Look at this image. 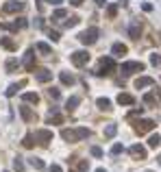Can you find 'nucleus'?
I'll return each instance as SVG.
<instances>
[{
    "instance_id": "obj_1",
    "label": "nucleus",
    "mask_w": 161,
    "mask_h": 172,
    "mask_svg": "<svg viewBox=\"0 0 161 172\" xmlns=\"http://www.w3.org/2000/svg\"><path fill=\"white\" fill-rule=\"evenodd\" d=\"M61 137L65 142H80L85 137H89V129L87 127H79V129H63L61 131Z\"/></svg>"
},
{
    "instance_id": "obj_2",
    "label": "nucleus",
    "mask_w": 161,
    "mask_h": 172,
    "mask_svg": "<svg viewBox=\"0 0 161 172\" xmlns=\"http://www.w3.org/2000/svg\"><path fill=\"white\" fill-rule=\"evenodd\" d=\"M98 35H100V31L96 29V26H91V29H87V31H83L79 35V42L85 44V46H91V44L98 42Z\"/></svg>"
},
{
    "instance_id": "obj_3",
    "label": "nucleus",
    "mask_w": 161,
    "mask_h": 172,
    "mask_svg": "<svg viewBox=\"0 0 161 172\" xmlns=\"http://www.w3.org/2000/svg\"><path fill=\"white\" fill-rule=\"evenodd\" d=\"M70 61H72V65L83 68V65H87V61H89V52H87V50H76V52L70 55Z\"/></svg>"
},
{
    "instance_id": "obj_4",
    "label": "nucleus",
    "mask_w": 161,
    "mask_h": 172,
    "mask_svg": "<svg viewBox=\"0 0 161 172\" xmlns=\"http://www.w3.org/2000/svg\"><path fill=\"white\" fill-rule=\"evenodd\" d=\"M113 70H116V61H113L111 57H102V59H100V68H98L96 74L102 76V74H111Z\"/></svg>"
},
{
    "instance_id": "obj_5",
    "label": "nucleus",
    "mask_w": 161,
    "mask_h": 172,
    "mask_svg": "<svg viewBox=\"0 0 161 172\" xmlns=\"http://www.w3.org/2000/svg\"><path fill=\"white\" fill-rule=\"evenodd\" d=\"M22 9H24V2H20V0H9V2L2 4V13H7V15L18 13V11H22Z\"/></svg>"
},
{
    "instance_id": "obj_6",
    "label": "nucleus",
    "mask_w": 161,
    "mask_h": 172,
    "mask_svg": "<svg viewBox=\"0 0 161 172\" xmlns=\"http://www.w3.org/2000/svg\"><path fill=\"white\" fill-rule=\"evenodd\" d=\"M120 70L124 74H135V72H142L144 70V63L142 61H126V63H122Z\"/></svg>"
},
{
    "instance_id": "obj_7",
    "label": "nucleus",
    "mask_w": 161,
    "mask_h": 172,
    "mask_svg": "<svg viewBox=\"0 0 161 172\" xmlns=\"http://www.w3.org/2000/svg\"><path fill=\"white\" fill-rule=\"evenodd\" d=\"M33 137H35V142H39L41 146H46L48 142H52V131L50 129H37Z\"/></svg>"
},
{
    "instance_id": "obj_8",
    "label": "nucleus",
    "mask_w": 161,
    "mask_h": 172,
    "mask_svg": "<svg viewBox=\"0 0 161 172\" xmlns=\"http://www.w3.org/2000/svg\"><path fill=\"white\" fill-rule=\"evenodd\" d=\"M20 113H22V118H24V122H35V120H37V116H35V111H33L31 107H26V105H22V107H20Z\"/></svg>"
},
{
    "instance_id": "obj_9",
    "label": "nucleus",
    "mask_w": 161,
    "mask_h": 172,
    "mask_svg": "<svg viewBox=\"0 0 161 172\" xmlns=\"http://www.w3.org/2000/svg\"><path fill=\"white\" fill-rule=\"evenodd\" d=\"M155 129V122L153 120H142V122H137V127H135V131L139 133V135H144V133H148V131Z\"/></svg>"
},
{
    "instance_id": "obj_10",
    "label": "nucleus",
    "mask_w": 161,
    "mask_h": 172,
    "mask_svg": "<svg viewBox=\"0 0 161 172\" xmlns=\"http://www.w3.org/2000/svg\"><path fill=\"white\" fill-rule=\"evenodd\" d=\"M128 153H131L135 159H146V148H144L142 144H135V146H131V148H128Z\"/></svg>"
},
{
    "instance_id": "obj_11",
    "label": "nucleus",
    "mask_w": 161,
    "mask_h": 172,
    "mask_svg": "<svg viewBox=\"0 0 161 172\" xmlns=\"http://www.w3.org/2000/svg\"><path fill=\"white\" fill-rule=\"evenodd\" d=\"M24 68L29 72L35 68V50H26V55H24Z\"/></svg>"
},
{
    "instance_id": "obj_12",
    "label": "nucleus",
    "mask_w": 161,
    "mask_h": 172,
    "mask_svg": "<svg viewBox=\"0 0 161 172\" xmlns=\"http://www.w3.org/2000/svg\"><path fill=\"white\" fill-rule=\"evenodd\" d=\"M128 35H131L133 39H139V35H142V24H139V22H133V24L128 26Z\"/></svg>"
},
{
    "instance_id": "obj_13",
    "label": "nucleus",
    "mask_w": 161,
    "mask_h": 172,
    "mask_svg": "<svg viewBox=\"0 0 161 172\" xmlns=\"http://www.w3.org/2000/svg\"><path fill=\"white\" fill-rule=\"evenodd\" d=\"M35 79H37L39 83H48V81H52V72H50V70H39V72L35 74Z\"/></svg>"
},
{
    "instance_id": "obj_14",
    "label": "nucleus",
    "mask_w": 161,
    "mask_h": 172,
    "mask_svg": "<svg viewBox=\"0 0 161 172\" xmlns=\"http://www.w3.org/2000/svg\"><path fill=\"white\" fill-rule=\"evenodd\" d=\"M22 100L24 102H31V105H37L39 102V96L35 91H26V94H22Z\"/></svg>"
},
{
    "instance_id": "obj_15",
    "label": "nucleus",
    "mask_w": 161,
    "mask_h": 172,
    "mask_svg": "<svg viewBox=\"0 0 161 172\" xmlns=\"http://www.w3.org/2000/svg\"><path fill=\"white\" fill-rule=\"evenodd\" d=\"M0 44H2V48H7L9 52H15V50H18V44L13 42V39H9V37H2Z\"/></svg>"
},
{
    "instance_id": "obj_16",
    "label": "nucleus",
    "mask_w": 161,
    "mask_h": 172,
    "mask_svg": "<svg viewBox=\"0 0 161 172\" xmlns=\"http://www.w3.org/2000/svg\"><path fill=\"white\" fill-rule=\"evenodd\" d=\"M79 102H80V96H72V98H68L65 109H68V111H74V109L79 107Z\"/></svg>"
},
{
    "instance_id": "obj_17",
    "label": "nucleus",
    "mask_w": 161,
    "mask_h": 172,
    "mask_svg": "<svg viewBox=\"0 0 161 172\" xmlns=\"http://www.w3.org/2000/svg\"><path fill=\"white\" fill-rule=\"evenodd\" d=\"M133 102H135V98L131 94H120L118 96V105H133Z\"/></svg>"
},
{
    "instance_id": "obj_18",
    "label": "nucleus",
    "mask_w": 161,
    "mask_h": 172,
    "mask_svg": "<svg viewBox=\"0 0 161 172\" xmlns=\"http://www.w3.org/2000/svg\"><path fill=\"white\" fill-rule=\"evenodd\" d=\"M148 85H153V79H150V76H142V79H137V81H135V87H137V89L148 87Z\"/></svg>"
},
{
    "instance_id": "obj_19",
    "label": "nucleus",
    "mask_w": 161,
    "mask_h": 172,
    "mask_svg": "<svg viewBox=\"0 0 161 172\" xmlns=\"http://www.w3.org/2000/svg\"><path fill=\"white\" fill-rule=\"evenodd\" d=\"M61 122H63V116L61 113H52V111L48 113V124H61Z\"/></svg>"
},
{
    "instance_id": "obj_20",
    "label": "nucleus",
    "mask_w": 161,
    "mask_h": 172,
    "mask_svg": "<svg viewBox=\"0 0 161 172\" xmlns=\"http://www.w3.org/2000/svg\"><path fill=\"white\" fill-rule=\"evenodd\" d=\"M111 52H113V55H116V57H122V55H126V46H124V44H113V48H111Z\"/></svg>"
},
{
    "instance_id": "obj_21",
    "label": "nucleus",
    "mask_w": 161,
    "mask_h": 172,
    "mask_svg": "<svg viewBox=\"0 0 161 172\" xmlns=\"http://www.w3.org/2000/svg\"><path fill=\"white\" fill-rule=\"evenodd\" d=\"M35 48L39 50L41 55H52V48H50L46 42H37V44H35Z\"/></svg>"
},
{
    "instance_id": "obj_22",
    "label": "nucleus",
    "mask_w": 161,
    "mask_h": 172,
    "mask_svg": "<svg viewBox=\"0 0 161 172\" xmlns=\"http://www.w3.org/2000/svg\"><path fill=\"white\" fill-rule=\"evenodd\" d=\"M59 79H61V83H63V85H72V83H74V76H72L70 72H61V74H59Z\"/></svg>"
},
{
    "instance_id": "obj_23",
    "label": "nucleus",
    "mask_w": 161,
    "mask_h": 172,
    "mask_svg": "<svg viewBox=\"0 0 161 172\" xmlns=\"http://www.w3.org/2000/svg\"><path fill=\"white\" fill-rule=\"evenodd\" d=\"M96 105H98L102 111H109V109H111V100H109V98H98Z\"/></svg>"
},
{
    "instance_id": "obj_24",
    "label": "nucleus",
    "mask_w": 161,
    "mask_h": 172,
    "mask_svg": "<svg viewBox=\"0 0 161 172\" xmlns=\"http://www.w3.org/2000/svg\"><path fill=\"white\" fill-rule=\"evenodd\" d=\"M63 18H68V11H65V9H57V11H52V20H55V22L63 20Z\"/></svg>"
},
{
    "instance_id": "obj_25",
    "label": "nucleus",
    "mask_w": 161,
    "mask_h": 172,
    "mask_svg": "<svg viewBox=\"0 0 161 172\" xmlns=\"http://www.w3.org/2000/svg\"><path fill=\"white\" fill-rule=\"evenodd\" d=\"M18 65H20V63H18V59H15V57H11V59L7 61V72H15V70H18Z\"/></svg>"
},
{
    "instance_id": "obj_26",
    "label": "nucleus",
    "mask_w": 161,
    "mask_h": 172,
    "mask_svg": "<svg viewBox=\"0 0 161 172\" xmlns=\"http://www.w3.org/2000/svg\"><path fill=\"white\" fill-rule=\"evenodd\" d=\"M159 144H161V137H159V135H157V133L148 137V146H150V148H157Z\"/></svg>"
},
{
    "instance_id": "obj_27",
    "label": "nucleus",
    "mask_w": 161,
    "mask_h": 172,
    "mask_svg": "<svg viewBox=\"0 0 161 172\" xmlns=\"http://www.w3.org/2000/svg\"><path fill=\"white\" fill-rule=\"evenodd\" d=\"M22 85H24V81H22V83H13V85H9V89H7V96H15V94H18V89H20Z\"/></svg>"
},
{
    "instance_id": "obj_28",
    "label": "nucleus",
    "mask_w": 161,
    "mask_h": 172,
    "mask_svg": "<svg viewBox=\"0 0 161 172\" xmlns=\"http://www.w3.org/2000/svg\"><path fill=\"white\" fill-rule=\"evenodd\" d=\"M29 164H31L33 168H37V170H44V161L37 159V157H31V159H29Z\"/></svg>"
},
{
    "instance_id": "obj_29",
    "label": "nucleus",
    "mask_w": 161,
    "mask_h": 172,
    "mask_svg": "<svg viewBox=\"0 0 161 172\" xmlns=\"http://www.w3.org/2000/svg\"><path fill=\"white\" fill-rule=\"evenodd\" d=\"M76 24H79V18H76V15H72V18H68V20L63 22L65 29H72V26H76Z\"/></svg>"
},
{
    "instance_id": "obj_30",
    "label": "nucleus",
    "mask_w": 161,
    "mask_h": 172,
    "mask_svg": "<svg viewBox=\"0 0 161 172\" xmlns=\"http://www.w3.org/2000/svg\"><path fill=\"white\" fill-rule=\"evenodd\" d=\"M116 131H118L116 124H109V127L105 129V137H113V135H116Z\"/></svg>"
},
{
    "instance_id": "obj_31",
    "label": "nucleus",
    "mask_w": 161,
    "mask_h": 172,
    "mask_svg": "<svg viewBox=\"0 0 161 172\" xmlns=\"http://www.w3.org/2000/svg\"><path fill=\"white\" fill-rule=\"evenodd\" d=\"M48 96H50L52 100H59V96H61V91H59L57 87H50V89H48Z\"/></svg>"
},
{
    "instance_id": "obj_32",
    "label": "nucleus",
    "mask_w": 161,
    "mask_h": 172,
    "mask_svg": "<svg viewBox=\"0 0 161 172\" xmlns=\"http://www.w3.org/2000/svg\"><path fill=\"white\" fill-rule=\"evenodd\" d=\"M89 168V164H87V159H80L79 164H76V172H85Z\"/></svg>"
},
{
    "instance_id": "obj_33",
    "label": "nucleus",
    "mask_w": 161,
    "mask_h": 172,
    "mask_svg": "<svg viewBox=\"0 0 161 172\" xmlns=\"http://www.w3.org/2000/svg\"><path fill=\"white\" fill-rule=\"evenodd\" d=\"M33 139H35L33 135H26V137H24V142H22V144H24V148H33V144H35Z\"/></svg>"
},
{
    "instance_id": "obj_34",
    "label": "nucleus",
    "mask_w": 161,
    "mask_h": 172,
    "mask_svg": "<svg viewBox=\"0 0 161 172\" xmlns=\"http://www.w3.org/2000/svg\"><path fill=\"white\" fill-rule=\"evenodd\" d=\"M13 168H15V172H24V164H22V159H20V157L13 161Z\"/></svg>"
},
{
    "instance_id": "obj_35",
    "label": "nucleus",
    "mask_w": 161,
    "mask_h": 172,
    "mask_svg": "<svg viewBox=\"0 0 161 172\" xmlns=\"http://www.w3.org/2000/svg\"><path fill=\"white\" fill-rule=\"evenodd\" d=\"M122 150H124V146H122V144H113V148H111V153H113V155H120Z\"/></svg>"
},
{
    "instance_id": "obj_36",
    "label": "nucleus",
    "mask_w": 161,
    "mask_h": 172,
    "mask_svg": "<svg viewBox=\"0 0 161 172\" xmlns=\"http://www.w3.org/2000/svg\"><path fill=\"white\" fill-rule=\"evenodd\" d=\"M116 13H118V7H113V4H111V7L107 9V15H109V18H116Z\"/></svg>"
},
{
    "instance_id": "obj_37",
    "label": "nucleus",
    "mask_w": 161,
    "mask_h": 172,
    "mask_svg": "<svg viewBox=\"0 0 161 172\" xmlns=\"http://www.w3.org/2000/svg\"><path fill=\"white\" fill-rule=\"evenodd\" d=\"M48 37H50L52 42H57V39H59V33H57V31H52V29H48Z\"/></svg>"
},
{
    "instance_id": "obj_38",
    "label": "nucleus",
    "mask_w": 161,
    "mask_h": 172,
    "mask_svg": "<svg viewBox=\"0 0 161 172\" xmlns=\"http://www.w3.org/2000/svg\"><path fill=\"white\" fill-rule=\"evenodd\" d=\"M144 102H146V105H155V96H153V94H146V96H144Z\"/></svg>"
},
{
    "instance_id": "obj_39",
    "label": "nucleus",
    "mask_w": 161,
    "mask_h": 172,
    "mask_svg": "<svg viewBox=\"0 0 161 172\" xmlns=\"http://www.w3.org/2000/svg\"><path fill=\"white\" fill-rule=\"evenodd\" d=\"M89 153H91L94 157H102V150H100L98 146H91V150H89Z\"/></svg>"
},
{
    "instance_id": "obj_40",
    "label": "nucleus",
    "mask_w": 161,
    "mask_h": 172,
    "mask_svg": "<svg viewBox=\"0 0 161 172\" xmlns=\"http://www.w3.org/2000/svg\"><path fill=\"white\" fill-rule=\"evenodd\" d=\"M50 172H63V170H61V166H57V164H52V166H50Z\"/></svg>"
},
{
    "instance_id": "obj_41",
    "label": "nucleus",
    "mask_w": 161,
    "mask_h": 172,
    "mask_svg": "<svg viewBox=\"0 0 161 172\" xmlns=\"http://www.w3.org/2000/svg\"><path fill=\"white\" fill-rule=\"evenodd\" d=\"M150 61H153V63L157 65V63H159V61H161V59H159V55H150Z\"/></svg>"
},
{
    "instance_id": "obj_42",
    "label": "nucleus",
    "mask_w": 161,
    "mask_h": 172,
    "mask_svg": "<svg viewBox=\"0 0 161 172\" xmlns=\"http://www.w3.org/2000/svg\"><path fill=\"white\" fill-rule=\"evenodd\" d=\"M70 4H72V7H80V4H83V0H70Z\"/></svg>"
},
{
    "instance_id": "obj_43",
    "label": "nucleus",
    "mask_w": 161,
    "mask_h": 172,
    "mask_svg": "<svg viewBox=\"0 0 161 172\" xmlns=\"http://www.w3.org/2000/svg\"><path fill=\"white\" fill-rule=\"evenodd\" d=\"M94 2H96L98 7H105V4H107V0H94Z\"/></svg>"
},
{
    "instance_id": "obj_44",
    "label": "nucleus",
    "mask_w": 161,
    "mask_h": 172,
    "mask_svg": "<svg viewBox=\"0 0 161 172\" xmlns=\"http://www.w3.org/2000/svg\"><path fill=\"white\" fill-rule=\"evenodd\" d=\"M48 2H50V4H55V7H57V4H61V2H63V0H48Z\"/></svg>"
},
{
    "instance_id": "obj_45",
    "label": "nucleus",
    "mask_w": 161,
    "mask_h": 172,
    "mask_svg": "<svg viewBox=\"0 0 161 172\" xmlns=\"http://www.w3.org/2000/svg\"><path fill=\"white\" fill-rule=\"evenodd\" d=\"M96 172H107V170H102V168H98V170H96Z\"/></svg>"
}]
</instances>
